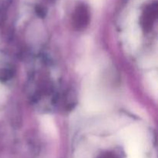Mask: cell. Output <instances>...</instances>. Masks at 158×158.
Wrapping results in <instances>:
<instances>
[{"label": "cell", "mask_w": 158, "mask_h": 158, "mask_svg": "<svg viewBox=\"0 0 158 158\" xmlns=\"http://www.w3.org/2000/svg\"><path fill=\"white\" fill-rule=\"evenodd\" d=\"M144 136L143 131L136 125L128 127L121 133V139L124 143L128 154L132 157H138L143 146Z\"/></svg>", "instance_id": "obj_1"}, {"label": "cell", "mask_w": 158, "mask_h": 158, "mask_svg": "<svg viewBox=\"0 0 158 158\" xmlns=\"http://www.w3.org/2000/svg\"><path fill=\"white\" fill-rule=\"evenodd\" d=\"M83 104L87 111L99 112L106 108V100L97 88L89 84L83 92Z\"/></svg>", "instance_id": "obj_2"}, {"label": "cell", "mask_w": 158, "mask_h": 158, "mask_svg": "<svg viewBox=\"0 0 158 158\" xmlns=\"http://www.w3.org/2000/svg\"><path fill=\"white\" fill-rule=\"evenodd\" d=\"M40 125L43 131L47 135L52 137H56L58 135L56 125L53 118L49 115H43L40 118Z\"/></svg>", "instance_id": "obj_3"}, {"label": "cell", "mask_w": 158, "mask_h": 158, "mask_svg": "<svg viewBox=\"0 0 158 158\" xmlns=\"http://www.w3.org/2000/svg\"><path fill=\"white\" fill-rule=\"evenodd\" d=\"M158 77L157 72H151L146 77L147 86L151 93L157 97L158 88Z\"/></svg>", "instance_id": "obj_4"}, {"label": "cell", "mask_w": 158, "mask_h": 158, "mask_svg": "<svg viewBox=\"0 0 158 158\" xmlns=\"http://www.w3.org/2000/svg\"><path fill=\"white\" fill-rule=\"evenodd\" d=\"M127 43L132 49H137L140 42V33L137 29H131L127 33Z\"/></svg>", "instance_id": "obj_5"}, {"label": "cell", "mask_w": 158, "mask_h": 158, "mask_svg": "<svg viewBox=\"0 0 158 158\" xmlns=\"http://www.w3.org/2000/svg\"><path fill=\"white\" fill-rule=\"evenodd\" d=\"M3 97H4V93H3V90L2 89V87L0 86V101L2 100Z\"/></svg>", "instance_id": "obj_6"}]
</instances>
